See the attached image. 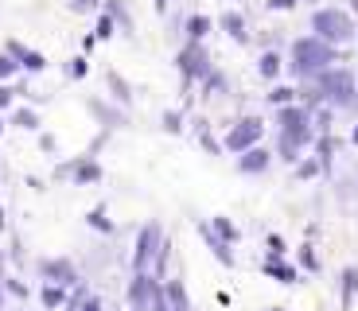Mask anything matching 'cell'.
<instances>
[{
  "mask_svg": "<svg viewBox=\"0 0 358 311\" xmlns=\"http://www.w3.org/2000/svg\"><path fill=\"white\" fill-rule=\"evenodd\" d=\"M331 62H335V51H331V43H323L320 36H312V39H296V43H292V71L300 74V78L327 71Z\"/></svg>",
  "mask_w": 358,
  "mask_h": 311,
  "instance_id": "1",
  "label": "cell"
},
{
  "mask_svg": "<svg viewBox=\"0 0 358 311\" xmlns=\"http://www.w3.org/2000/svg\"><path fill=\"white\" fill-rule=\"evenodd\" d=\"M308 140H312L308 109H280V152H285V160H296V148Z\"/></svg>",
  "mask_w": 358,
  "mask_h": 311,
  "instance_id": "2",
  "label": "cell"
},
{
  "mask_svg": "<svg viewBox=\"0 0 358 311\" xmlns=\"http://www.w3.org/2000/svg\"><path fill=\"white\" fill-rule=\"evenodd\" d=\"M312 31L323 39V43H347L355 36V20L339 8H320L312 16Z\"/></svg>",
  "mask_w": 358,
  "mask_h": 311,
  "instance_id": "3",
  "label": "cell"
},
{
  "mask_svg": "<svg viewBox=\"0 0 358 311\" xmlns=\"http://www.w3.org/2000/svg\"><path fill=\"white\" fill-rule=\"evenodd\" d=\"M320 86H323V94L331 101H339V106H350V101H355V78H350V71H320Z\"/></svg>",
  "mask_w": 358,
  "mask_h": 311,
  "instance_id": "4",
  "label": "cell"
},
{
  "mask_svg": "<svg viewBox=\"0 0 358 311\" xmlns=\"http://www.w3.org/2000/svg\"><path fill=\"white\" fill-rule=\"evenodd\" d=\"M179 71H183V78H206V74H210V59H206L199 39L179 51Z\"/></svg>",
  "mask_w": 358,
  "mask_h": 311,
  "instance_id": "5",
  "label": "cell"
},
{
  "mask_svg": "<svg viewBox=\"0 0 358 311\" xmlns=\"http://www.w3.org/2000/svg\"><path fill=\"white\" fill-rule=\"evenodd\" d=\"M261 133H265L261 121H242L230 136H226V148H230V152H245V148H253V144L261 140Z\"/></svg>",
  "mask_w": 358,
  "mask_h": 311,
  "instance_id": "6",
  "label": "cell"
},
{
  "mask_svg": "<svg viewBox=\"0 0 358 311\" xmlns=\"http://www.w3.org/2000/svg\"><path fill=\"white\" fill-rule=\"evenodd\" d=\"M8 55L16 59V66H27V71H43V66H47L43 55H39V51H27V47H24V43H16V39L8 43Z\"/></svg>",
  "mask_w": 358,
  "mask_h": 311,
  "instance_id": "7",
  "label": "cell"
},
{
  "mask_svg": "<svg viewBox=\"0 0 358 311\" xmlns=\"http://www.w3.org/2000/svg\"><path fill=\"white\" fill-rule=\"evenodd\" d=\"M156 241H160V233H156V226H148V230L141 233V245H136V273L148 268V261H152V253H156Z\"/></svg>",
  "mask_w": 358,
  "mask_h": 311,
  "instance_id": "8",
  "label": "cell"
},
{
  "mask_svg": "<svg viewBox=\"0 0 358 311\" xmlns=\"http://www.w3.org/2000/svg\"><path fill=\"white\" fill-rule=\"evenodd\" d=\"M261 168H268V152L265 148H245L242 171H261Z\"/></svg>",
  "mask_w": 358,
  "mask_h": 311,
  "instance_id": "9",
  "label": "cell"
},
{
  "mask_svg": "<svg viewBox=\"0 0 358 311\" xmlns=\"http://www.w3.org/2000/svg\"><path fill=\"white\" fill-rule=\"evenodd\" d=\"M222 27L230 31L234 39H238V43H245V20L238 16V12H226V16H222Z\"/></svg>",
  "mask_w": 358,
  "mask_h": 311,
  "instance_id": "10",
  "label": "cell"
},
{
  "mask_svg": "<svg viewBox=\"0 0 358 311\" xmlns=\"http://www.w3.org/2000/svg\"><path fill=\"white\" fill-rule=\"evenodd\" d=\"M257 71L265 74V78H277V74H280V55H277V51H265V55H261V66H257Z\"/></svg>",
  "mask_w": 358,
  "mask_h": 311,
  "instance_id": "11",
  "label": "cell"
},
{
  "mask_svg": "<svg viewBox=\"0 0 358 311\" xmlns=\"http://www.w3.org/2000/svg\"><path fill=\"white\" fill-rule=\"evenodd\" d=\"M164 296H168V300H171V311H191V303H187V292H183V288H179V284H171V288H168V292H164Z\"/></svg>",
  "mask_w": 358,
  "mask_h": 311,
  "instance_id": "12",
  "label": "cell"
},
{
  "mask_svg": "<svg viewBox=\"0 0 358 311\" xmlns=\"http://www.w3.org/2000/svg\"><path fill=\"white\" fill-rule=\"evenodd\" d=\"M187 31H191V39H203L206 31H210V20H206V16H191Z\"/></svg>",
  "mask_w": 358,
  "mask_h": 311,
  "instance_id": "13",
  "label": "cell"
},
{
  "mask_svg": "<svg viewBox=\"0 0 358 311\" xmlns=\"http://www.w3.org/2000/svg\"><path fill=\"white\" fill-rule=\"evenodd\" d=\"M109 16H113V24H121L125 31H133V24H129L125 8H121V0H109Z\"/></svg>",
  "mask_w": 358,
  "mask_h": 311,
  "instance_id": "14",
  "label": "cell"
},
{
  "mask_svg": "<svg viewBox=\"0 0 358 311\" xmlns=\"http://www.w3.org/2000/svg\"><path fill=\"white\" fill-rule=\"evenodd\" d=\"M12 121H16V124H20V129H36V124H39V117H36V113H31V109H20V113H16V117H12Z\"/></svg>",
  "mask_w": 358,
  "mask_h": 311,
  "instance_id": "15",
  "label": "cell"
},
{
  "mask_svg": "<svg viewBox=\"0 0 358 311\" xmlns=\"http://www.w3.org/2000/svg\"><path fill=\"white\" fill-rule=\"evenodd\" d=\"M268 101H273V106H288V101H292V89H288V86H277L273 94H268Z\"/></svg>",
  "mask_w": 358,
  "mask_h": 311,
  "instance_id": "16",
  "label": "cell"
},
{
  "mask_svg": "<svg viewBox=\"0 0 358 311\" xmlns=\"http://www.w3.org/2000/svg\"><path fill=\"white\" fill-rule=\"evenodd\" d=\"M148 308H152V311H168V296H164L156 284H152V303H148Z\"/></svg>",
  "mask_w": 358,
  "mask_h": 311,
  "instance_id": "17",
  "label": "cell"
},
{
  "mask_svg": "<svg viewBox=\"0 0 358 311\" xmlns=\"http://www.w3.org/2000/svg\"><path fill=\"white\" fill-rule=\"evenodd\" d=\"M8 74H16V59L12 55H0V78H8Z\"/></svg>",
  "mask_w": 358,
  "mask_h": 311,
  "instance_id": "18",
  "label": "cell"
},
{
  "mask_svg": "<svg viewBox=\"0 0 358 311\" xmlns=\"http://www.w3.org/2000/svg\"><path fill=\"white\" fill-rule=\"evenodd\" d=\"M43 303H47V308H59V303H63V292H59V288H47V292H43Z\"/></svg>",
  "mask_w": 358,
  "mask_h": 311,
  "instance_id": "19",
  "label": "cell"
},
{
  "mask_svg": "<svg viewBox=\"0 0 358 311\" xmlns=\"http://www.w3.org/2000/svg\"><path fill=\"white\" fill-rule=\"evenodd\" d=\"M98 36H101V39L113 36V16H101V20H98Z\"/></svg>",
  "mask_w": 358,
  "mask_h": 311,
  "instance_id": "20",
  "label": "cell"
},
{
  "mask_svg": "<svg viewBox=\"0 0 358 311\" xmlns=\"http://www.w3.org/2000/svg\"><path fill=\"white\" fill-rule=\"evenodd\" d=\"M51 276H66V284H71V265H47Z\"/></svg>",
  "mask_w": 358,
  "mask_h": 311,
  "instance_id": "21",
  "label": "cell"
},
{
  "mask_svg": "<svg viewBox=\"0 0 358 311\" xmlns=\"http://www.w3.org/2000/svg\"><path fill=\"white\" fill-rule=\"evenodd\" d=\"M71 74H74V78H82V74H86V59H71Z\"/></svg>",
  "mask_w": 358,
  "mask_h": 311,
  "instance_id": "22",
  "label": "cell"
},
{
  "mask_svg": "<svg viewBox=\"0 0 358 311\" xmlns=\"http://www.w3.org/2000/svg\"><path fill=\"white\" fill-rule=\"evenodd\" d=\"M98 0H74V12H86V8H94Z\"/></svg>",
  "mask_w": 358,
  "mask_h": 311,
  "instance_id": "23",
  "label": "cell"
},
{
  "mask_svg": "<svg viewBox=\"0 0 358 311\" xmlns=\"http://www.w3.org/2000/svg\"><path fill=\"white\" fill-rule=\"evenodd\" d=\"M296 0H268V8H292Z\"/></svg>",
  "mask_w": 358,
  "mask_h": 311,
  "instance_id": "24",
  "label": "cell"
},
{
  "mask_svg": "<svg viewBox=\"0 0 358 311\" xmlns=\"http://www.w3.org/2000/svg\"><path fill=\"white\" fill-rule=\"evenodd\" d=\"M8 101H12V89H8V86H0V106H8Z\"/></svg>",
  "mask_w": 358,
  "mask_h": 311,
  "instance_id": "25",
  "label": "cell"
},
{
  "mask_svg": "<svg viewBox=\"0 0 358 311\" xmlns=\"http://www.w3.org/2000/svg\"><path fill=\"white\" fill-rule=\"evenodd\" d=\"M86 311H98V303H94V300H90V303H86Z\"/></svg>",
  "mask_w": 358,
  "mask_h": 311,
  "instance_id": "26",
  "label": "cell"
},
{
  "mask_svg": "<svg viewBox=\"0 0 358 311\" xmlns=\"http://www.w3.org/2000/svg\"><path fill=\"white\" fill-rule=\"evenodd\" d=\"M156 8H168V0H156Z\"/></svg>",
  "mask_w": 358,
  "mask_h": 311,
  "instance_id": "27",
  "label": "cell"
},
{
  "mask_svg": "<svg viewBox=\"0 0 358 311\" xmlns=\"http://www.w3.org/2000/svg\"><path fill=\"white\" fill-rule=\"evenodd\" d=\"M355 144H358V129H355Z\"/></svg>",
  "mask_w": 358,
  "mask_h": 311,
  "instance_id": "28",
  "label": "cell"
},
{
  "mask_svg": "<svg viewBox=\"0 0 358 311\" xmlns=\"http://www.w3.org/2000/svg\"><path fill=\"white\" fill-rule=\"evenodd\" d=\"M355 12H358V0H355Z\"/></svg>",
  "mask_w": 358,
  "mask_h": 311,
  "instance_id": "29",
  "label": "cell"
},
{
  "mask_svg": "<svg viewBox=\"0 0 358 311\" xmlns=\"http://www.w3.org/2000/svg\"><path fill=\"white\" fill-rule=\"evenodd\" d=\"M0 129H4V121H0Z\"/></svg>",
  "mask_w": 358,
  "mask_h": 311,
  "instance_id": "30",
  "label": "cell"
}]
</instances>
